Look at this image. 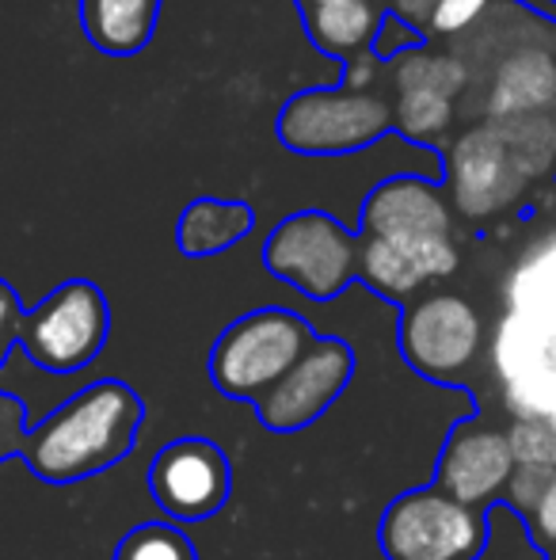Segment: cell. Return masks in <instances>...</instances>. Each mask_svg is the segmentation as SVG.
<instances>
[{
  "instance_id": "2",
  "label": "cell",
  "mask_w": 556,
  "mask_h": 560,
  "mask_svg": "<svg viewBox=\"0 0 556 560\" xmlns=\"http://www.w3.org/2000/svg\"><path fill=\"white\" fill-rule=\"evenodd\" d=\"M404 252L427 282L458 271L453 244V207L442 187L423 176H393L366 195L363 233Z\"/></svg>"
},
{
  "instance_id": "12",
  "label": "cell",
  "mask_w": 556,
  "mask_h": 560,
  "mask_svg": "<svg viewBox=\"0 0 556 560\" xmlns=\"http://www.w3.org/2000/svg\"><path fill=\"white\" fill-rule=\"evenodd\" d=\"M514 472V457L507 446V431H496L488 423L465 420L453 428L450 443L438 457V480L446 495L484 508L492 500H504V488Z\"/></svg>"
},
{
  "instance_id": "3",
  "label": "cell",
  "mask_w": 556,
  "mask_h": 560,
  "mask_svg": "<svg viewBox=\"0 0 556 560\" xmlns=\"http://www.w3.org/2000/svg\"><path fill=\"white\" fill-rule=\"evenodd\" d=\"M312 328L289 310H256L217 336L210 377L225 397L260 400L312 343Z\"/></svg>"
},
{
  "instance_id": "18",
  "label": "cell",
  "mask_w": 556,
  "mask_h": 560,
  "mask_svg": "<svg viewBox=\"0 0 556 560\" xmlns=\"http://www.w3.org/2000/svg\"><path fill=\"white\" fill-rule=\"evenodd\" d=\"M496 133L504 138L507 153L514 156L522 176L534 179L549 176L556 168V118L553 115H511V118H488Z\"/></svg>"
},
{
  "instance_id": "16",
  "label": "cell",
  "mask_w": 556,
  "mask_h": 560,
  "mask_svg": "<svg viewBox=\"0 0 556 560\" xmlns=\"http://www.w3.org/2000/svg\"><path fill=\"white\" fill-rule=\"evenodd\" d=\"M252 229V207L237 199H194L176 225V241L184 256H217L245 241Z\"/></svg>"
},
{
  "instance_id": "21",
  "label": "cell",
  "mask_w": 556,
  "mask_h": 560,
  "mask_svg": "<svg viewBox=\"0 0 556 560\" xmlns=\"http://www.w3.org/2000/svg\"><path fill=\"white\" fill-rule=\"evenodd\" d=\"M514 465L556 472V420L549 416H519L507 431Z\"/></svg>"
},
{
  "instance_id": "30",
  "label": "cell",
  "mask_w": 556,
  "mask_h": 560,
  "mask_svg": "<svg viewBox=\"0 0 556 560\" xmlns=\"http://www.w3.org/2000/svg\"><path fill=\"white\" fill-rule=\"evenodd\" d=\"M549 560H556V553H553V557H549Z\"/></svg>"
},
{
  "instance_id": "19",
  "label": "cell",
  "mask_w": 556,
  "mask_h": 560,
  "mask_svg": "<svg viewBox=\"0 0 556 560\" xmlns=\"http://www.w3.org/2000/svg\"><path fill=\"white\" fill-rule=\"evenodd\" d=\"M458 118V104L435 92H393V126L412 141H438Z\"/></svg>"
},
{
  "instance_id": "4",
  "label": "cell",
  "mask_w": 556,
  "mask_h": 560,
  "mask_svg": "<svg viewBox=\"0 0 556 560\" xmlns=\"http://www.w3.org/2000/svg\"><path fill=\"white\" fill-rule=\"evenodd\" d=\"M378 538L389 560H481L488 549V515L427 485L389 503Z\"/></svg>"
},
{
  "instance_id": "24",
  "label": "cell",
  "mask_w": 556,
  "mask_h": 560,
  "mask_svg": "<svg viewBox=\"0 0 556 560\" xmlns=\"http://www.w3.org/2000/svg\"><path fill=\"white\" fill-rule=\"evenodd\" d=\"M416 46H423V31H419V27H412V23L397 20V15H381L378 35H374V46H370V50L378 54V58L386 61V66L397 58V54L416 50Z\"/></svg>"
},
{
  "instance_id": "13",
  "label": "cell",
  "mask_w": 556,
  "mask_h": 560,
  "mask_svg": "<svg viewBox=\"0 0 556 560\" xmlns=\"http://www.w3.org/2000/svg\"><path fill=\"white\" fill-rule=\"evenodd\" d=\"M556 107V50L549 43H522L499 54L484 92V115H549Z\"/></svg>"
},
{
  "instance_id": "8",
  "label": "cell",
  "mask_w": 556,
  "mask_h": 560,
  "mask_svg": "<svg viewBox=\"0 0 556 560\" xmlns=\"http://www.w3.org/2000/svg\"><path fill=\"white\" fill-rule=\"evenodd\" d=\"M481 347L484 320L461 294H423L401 317V354L430 382H461Z\"/></svg>"
},
{
  "instance_id": "10",
  "label": "cell",
  "mask_w": 556,
  "mask_h": 560,
  "mask_svg": "<svg viewBox=\"0 0 556 560\" xmlns=\"http://www.w3.org/2000/svg\"><path fill=\"white\" fill-rule=\"evenodd\" d=\"M446 176H450V207L473 222L504 214L530 191V179L519 172V164L507 153L504 138L488 118L450 145Z\"/></svg>"
},
{
  "instance_id": "1",
  "label": "cell",
  "mask_w": 556,
  "mask_h": 560,
  "mask_svg": "<svg viewBox=\"0 0 556 560\" xmlns=\"http://www.w3.org/2000/svg\"><path fill=\"white\" fill-rule=\"evenodd\" d=\"M145 405L127 382H96L73 393L35 428H23V400L0 389V462L23 457L46 485H73L107 472L134 450Z\"/></svg>"
},
{
  "instance_id": "5",
  "label": "cell",
  "mask_w": 556,
  "mask_h": 560,
  "mask_svg": "<svg viewBox=\"0 0 556 560\" xmlns=\"http://www.w3.org/2000/svg\"><path fill=\"white\" fill-rule=\"evenodd\" d=\"M111 310L96 282L69 279L54 294H46L31 313H23L20 347L46 374H76L107 343Z\"/></svg>"
},
{
  "instance_id": "29",
  "label": "cell",
  "mask_w": 556,
  "mask_h": 560,
  "mask_svg": "<svg viewBox=\"0 0 556 560\" xmlns=\"http://www.w3.org/2000/svg\"><path fill=\"white\" fill-rule=\"evenodd\" d=\"M297 4H301V8H312V4H320V0H297Z\"/></svg>"
},
{
  "instance_id": "27",
  "label": "cell",
  "mask_w": 556,
  "mask_h": 560,
  "mask_svg": "<svg viewBox=\"0 0 556 560\" xmlns=\"http://www.w3.org/2000/svg\"><path fill=\"white\" fill-rule=\"evenodd\" d=\"M527 523H530V530H534V546L553 549L556 553V472L549 477V485H545L542 500H537L534 515H530Z\"/></svg>"
},
{
  "instance_id": "25",
  "label": "cell",
  "mask_w": 556,
  "mask_h": 560,
  "mask_svg": "<svg viewBox=\"0 0 556 560\" xmlns=\"http://www.w3.org/2000/svg\"><path fill=\"white\" fill-rule=\"evenodd\" d=\"M386 73V61L378 58L374 50H358L343 61V77L340 89L343 92H378V81Z\"/></svg>"
},
{
  "instance_id": "22",
  "label": "cell",
  "mask_w": 556,
  "mask_h": 560,
  "mask_svg": "<svg viewBox=\"0 0 556 560\" xmlns=\"http://www.w3.org/2000/svg\"><path fill=\"white\" fill-rule=\"evenodd\" d=\"M488 8H492V0H438L419 31H423V38L469 35V31L484 20V12H488Z\"/></svg>"
},
{
  "instance_id": "15",
  "label": "cell",
  "mask_w": 556,
  "mask_h": 560,
  "mask_svg": "<svg viewBox=\"0 0 556 560\" xmlns=\"http://www.w3.org/2000/svg\"><path fill=\"white\" fill-rule=\"evenodd\" d=\"M381 8L374 0H320L305 8V31L328 58L347 61L351 54L370 50L378 35Z\"/></svg>"
},
{
  "instance_id": "6",
  "label": "cell",
  "mask_w": 556,
  "mask_h": 560,
  "mask_svg": "<svg viewBox=\"0 0 556 560\" xmlns=\"http://www.w3.org/2000/svg\"><path fill=\"white\" fill-rule=\"evenodd\" d=\"M275 130L282 145L305 156L358 153L393 130V104L378 92H297L279 112Z\"/></svg>"
},
{
  "instance_id": "11",
  "label": "cell",
  "mask_w": 556,
  "mask_h": 560,
  "mask_svg": "<svg viewBox=\"0 0 556 560\" xmlns=\"http://www.w3.org/2000/svg\"><path fill=\"white\" fill-rule=\"evenodd\" d=\"M149 492L171 518L199 523L229 500V462L206 439H179L153 457Z\"/></svg>"
},
{
  "instance_id": "7",
  "label": "cell",
  "mask_w": 556,
  "mask_h": 560,
  "mask_svg": "<svg viewBox=\"0 0 556 560\" xmlns=\"http://www.w3.org/2000/svg\"><path fill=\"white\" fill-rule=\"evenodd\" d=\"M263 264L297 294L328 302L343 294L358 275V236L332 214L305 210L275 225V233L263 244Z\"/></svg>"
},
{
  "instance_id": "31",
  "label": "cell",
  "mask_w": 556,
  "mask_h": 560,
  "mask_svg": "<svg viewBox=\"0 0 556 560\" xmlns=\"http://www.w3.org/2000/svg\"><path fill=\"white\" fill-rule=\"evenodd\" d=\"M553 118H556V115H553Z\"/></svg>"
},
{
  "instance_id": "17",
  "label": "cell",
  "mask_w": 556,
  "mask_h": 560,
  "mask_svg": "<svg viewBox=\"0 0 556 560\" xmlns=\"http://www.w3.org/2000/svg\"><path fill=\"white\" fill-rule=\"evenodd\" d=\"M386 69H389V81H393V92H435V96H446L453 104L465 96L469 81H473L461 54L430 50V46L397 54Z\"/></svg>"
},
{
  "instance_id": "9",
  "label": "cell",
  "mask_w": 556,
  "mask_h": 560,
  "mask_svg": "<svg viewBox=\"0 0 556 560\" xmlns=\"http://www.w3.org/2000/svg\"><path fill=\"white\" fill-rule=\"evenodd\" d=\"M355 377V354L343 339L317 336L305 354L256 400V416L268 431H301L335 405Z\"/></svg>"
},
{
  "instance_id": "26",
  "label": "cell",
  "mask_w": 556,
  "mask_h": 560,
  "mask_svg": "<svg viewBox=\"0 0 556 560\" xmlns=\"http://www.w3.org/2000/svg\"><path fill=\"white\" fill-rule=\"evenodd\" d=\"M20 325H23V305L15 290L0 279V366L8 362L12 347H20Z\"/></svg>"
},
{
  "instance_id": "23",
  "label": "cell",
  "mask_w": 556,
  "mask_h": 560,
  "mask_svg": "<svg viewBox=\"0 0 556 560\" xmlns=\"http://www.w3.org/2000/svg\"><path fill=\"white\" fill-rule=\"evenodd\" d=\"M549 477H553V472H545V469H527V465H514L511 480H507V488H504L507 511H514L519 518L534 515V508H537V500H542Z\"/></svg>"
},
{
  "instance_id": "14",
  "label": "cell",
  "mask_w": 556,
  "mask_h": 560,
  "mask_svg": "<svg viewBox=\"0 0 556 560\" xmlns=\"http://www.w3.org/2000/svg\"><path fill=\"white\" fill-rule=\"evenodd\" d=\"M161 0H81V27L96 50L134 58L149 46Z\"/></svg>"
},
{
  "instance_id": "20",
  "label": "cell",
  "mask_w": 556,
  "mask_h": 560,
  "mask_svg": "<svg viewBox=\"0 0 556 560\" xmlns=\"http://www.w3.org/2000/svg\"><path fill=\"white\" fill-rule=\"evenodd\" d=\"M115 560H199L191 538L179 526L141 523L115 549Z\"/></svg>"
},
{
  "instance_id": "28",
  "label": "cell",
  "mask_w": 556,
  "mask_h": 560,
  "mask_svg": "<svg viewBox=\"0 0 556 560\" xmlns=\"http://www.w3.org/2000/svg\"><path fill=\"white\" fill-rule=\"evenodd\" d=\"M435 4H438V0H389V8H393L397 20L412 23V27H423Z\"/></svg>"
}]
</instances>
